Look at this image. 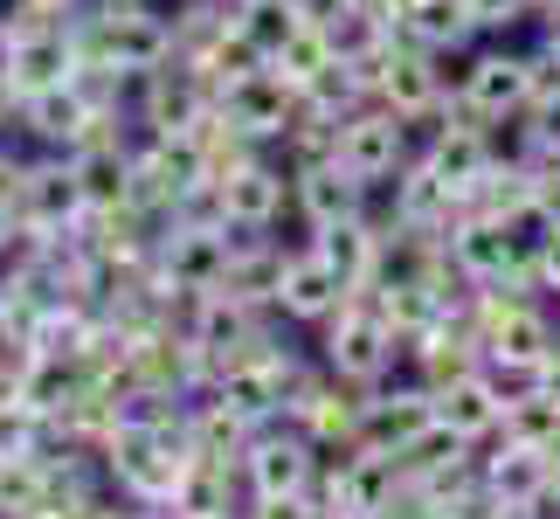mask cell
Returning <instances> with one entry per match:
<instances>
[]
</instances>
